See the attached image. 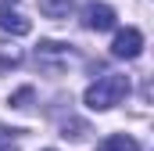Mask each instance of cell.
<instances>
[{
    "mask_svg": "<svg viewBox=\"0 0 154 151\" xmlns=\"http://www.w3.org/2000/svg\"><path fill=\"white\" fill-rule=\"evenodd\" d=\"M129 94V76H118V72H108L100 76L97 83H90L86 86V108H93V112H108V108H115L122 104V97Z\"/></svg>",
    "mask_w": 154,
    "mask_h": 151,
    "instance_id": "obj_1",
    "label": "cell"
},
{
    "mask_svg": "<svg viewBox=\"0 0 154 151\" xmlns=\"http://www.w3.org/2000/svg\"><path fill=\"white\" fill-rule=\"evenodd\" d=\"M36 61H39L43 72H61V69L68 65V47H65V43H54V40H39Z\"/></svg>",
    "mask_w": 154,
    "mask_h": 151,
    "instance_id": "obj_2",
    "label": "cell"
},
{
    "mask_svg": "<svg viewBox=\"0 0 154 151\" xmlns=\"http://www.w3.org/2000/svg\"><path fill=\"white\" fill-rule=\"evenodd\" d=\"M100 151H140V144H136L129 133H111V137H104Z\"/></svg>",
    "mask_w": 154,
    "mask_h": 151,
    "instance_id": "obj_7",
    "label": "cell"
},
{
    "mask_svg": "<svg viewBox=\"0 0 154 151\" xmlns=\"http://www.w3.org/2000/svg\"><path fill=\"white\" fill-rule=\"evenodd\" d=\"M0 151H18V130H0Z\"/></svg>",
    "mask_w": 154,
    "mask_h": 151,
    "instance_id": "obj_9",
    "label": "cell"
},
{
    "mask_svg": "<svg viewBox=\"0 0 154 151\" xmlns=\"http://www.w3.org/2000/svg\"><path fill=\"white\" fill-rule=\"evenodd\" d=\"M82 25L93 29V33H108V29H115V7L90 0V4L82 7Z\"/></svg>",
    "mask_w": 154,
    "mask_h": 151,
    "instance_id": "obj_4",
    "label": "cell"
},
{
    "mask_svg": "<svg viewBox=\"0 0 154 151\" xmlns=\"http://www.w3.org/2000/svg\"><path fill=\"white\" fill-rule=\"evenodd\" d=\"M140 50H143V33L140 29H118L115 43H111V54L115 58L133 61V58H140Z\"/></svg>",
    "mask_w": 154,
    "mask_h": 151,
    "instance_id": "obj_5",
    "label": "cell"
},
{
    "mask_svg": "<svg viewBox=\"0 0 154 151\" xmlns=\"http://www.w3.org/2000/svg\"><path fill=\"white\" fill-rule=\"evenodd\" d=\"M47 151H54V148H47Z\"/></svg>",
    "mask_w": 154,
    "mask_h": 151,
    "instance_id": "obj_11",
    "label": "cell"
},
{
    "mask_svg": "<svg viewBox=\"0 0 154 151\" xmlns=\"http://www.w3.org/2000/svg\"><path fill=\"white\" fill-rule=\"evenodd\" d=\"M0 33H7V36H29L32 33V22L14 7V0L0 4Z\"/></svg>",
    "mask_w": 154,
    "mask_h": 151,
    "instance_id": "obj_3",
    "label": "cell"
},
{
    "mask_svg": "<svg viewBox=\"0 0 154 151\" xmlns=\"http://www.w3.org/2000/svg\"><path fill=\"white\" fill-rule=\"evenodd\" d=\"M61 137H65V140H82V137H86V122H82V119H65V122H61Z\"/></svg>",
    "mask_w": 154,
    "mask_h": 151,
    "instance_id": "obj_8",
    "label": "cell"
},
{
    "mask_svg": "<svg viewBox=\"0 0 154 151\" xmlns=\"http://www.w3.org/2000/svg\"><path fill=\"white\" fill-rule=\"evenodd\" d=\"M72 0H39V11H43V18H54V22H61V18H68L72 14Z\"/></svg>",
    "mask_w": 154,
    "mask_h": 151,
    "instance_id": "obj_6",
    "label": "cell"
},
{
    "mask_svg": "<svg viewBox=\"0 0 154 151\" xmlns=\"http://www.w3.org/2000/svg\"><path fill=\"white\" fill-rule=\"evenodd\" d=\"M29 101H32V86H22L18 94H11V104H14V108H25Z\"/></svg>",
    "mask_w": 154,
    "mask_h": 151,
    "instance_id": "obj_10",
    "label": "cell"
}]
</instances>
